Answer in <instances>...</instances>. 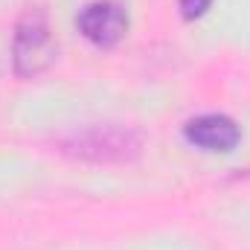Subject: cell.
Instances as JSON below:
<instances>
[{"label":"cell","instance_id":"3","mask_svg":"<svg viewBox=\"0 0 250 250\" xmlns=\"http://www.w3.org/2000/svg\"><path fill=\"white\" fill-rule=\"evenodd\" d=\"M79 32L96 47H114L128 32V9L120 0H93L76 18Z\"/></svg>","mask_w":250,"mask_h":250},{"label":"cell","instance_id":"5","mask_svg":"<svg viewBox=\"0 0 250 250\" xmlns=\"http://www.w3.org/2000/svg\"><path fill=\"white\" fill-rule=\"evenodd\" d=\"M209 3H212V0H178V6H181V15H184L187 21L201 18V15L209 9Z\"/></svg>","mask_w":250,"mask_h":250},{"label":"cell","instance_id":"4","mask_svg":"<svg viewBox=\"0 0 250 250\" xmlns=\"http://www.w3.org/2000/svg\"><path fill=\"white\" fill-rule=\"evenodd\" d=\"M184 137L201 151H233L242 140V131L227 114H201L184 125Z\"/></svg>","mask_w":250,"mask_h":250},{"label":"cell","instance_id":"2","mask_svg":"<svg viewBox=\"0 0 250 250\" xmlns=\"http://www.w3.org/2000/svg\"><path fill=\"white\" fill-rule=\"evenodd\" d=\"M59 56V44L56 35L50 29V21L41 9H29L18 26H15V38H12V62L15 73L23 79L41 76L44 70H50Z\"/></svg>","mask_w":250,"mask_h":250},{"label":"cell","instance_id":"1","mask_svg":"<svg viewBox=\"0 0 250 250\" xmlns=\"http://www.w3.org/2000/svg\"><path fill=\"white\" fill-rule=\"evenodd\" d=\"M59 151L67 157L84 160V163H128V160L140 157L143 137L128 125L99 123L62 137Z\"/></svg>","mask_w":250,"mask_h":250}]
</instances>
